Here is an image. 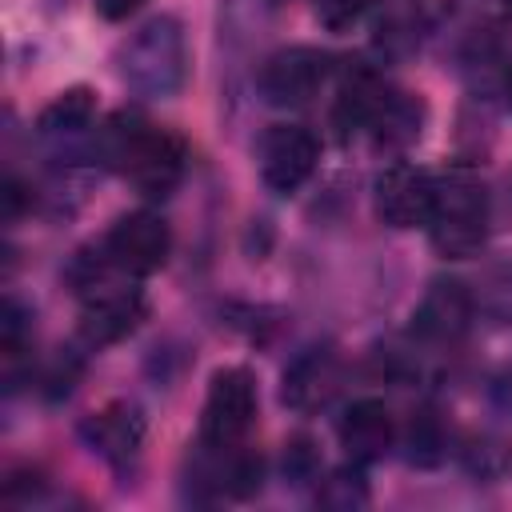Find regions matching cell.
Listing matches in <instances>:
<instances>
[{"mask_svg":"<svg viewBox=\"0 0 512 512\" xmlns=\"http://www.w3.org/2000/svg\"><path fill=\"white\" fill-rule=\"evenodd\" d=\"M432 248L444 260H468L488 240V188L472 168H448L436 176V200L428 216Z\"/></svg>","mask_w":512,"mask_h":512,"instance_id":"7a4b0ae2","label":"cell"},{"mask_svg":"<svg viewBox=\"0 0 512 512\" xmlns=\"http://www.w3.org/2000/svg\"><path fill=\"white\" fill-rule=\"evenodd\" d=\"M496 400H500L504 408H512V376H504V380H496Z\"/></svg>","mask_w":512,"mask_h":512,"instance_id":"4316f807","label":"cell"},{"mask_svg":"<svg viewBox=\"0 0 512 512\" xmlns=\"http://www.w3.org/2000/svg\"><path fill=\"white\" fill-rule=\"evenodd\" d=\"M184 160H188L184 140H180L176 132L160 128V124H152V132L144 136V144H140V152H136V160L128 164L124 176H128L144 196L160 200V196H168V192L180 184Z\"/></svg>","mask_w":512,"mask_h":512,"instance_id":"8fae6325","label":"cell"},{"mask_svg":"<svg viewBox=\"0 0 512 512\" xmlns=\"http://www.w3.org/2000/svg\"><path fill=\"white\" fill-rule=\"evenodd\" d=\"M100 252H104L120 272H128V276H152V272H160V268L168 264L172 228L164 224V216L140 208V212L120 216V220L108 228Z\"/></svg>","mask_w":512,"mask_h":512,"instance_id":"5b68a950","label":"cell"},{"mask_svg":"<svg viewBox=\"0 0 512 512\" xmlns=\"http://www.w3.org/2000/svg\"><path fill=\"white\" fill-rule=\"evenodd\" d=\"M20 208H24V188H20L16 180H8V184H4V216H8V220H16V216H20Z\"/></svg>","mask_w":512,"mask_h":512,"instance_id":"484cf974","label":"cell"},{"mask_svg":"<svg viewBox=\"0 0 512 512\" xmlns=\"http://www.w3.org/2000/svg\"><path fill=\"white\" fill-rule=\"evenodd\" d=\"M312 8H316V20L328 32H348L368 12V0H316Z\"/></svg>","mask_w":512,"mask_h":512,"instance_id":"603a6c76","label":"cell"},{"mask_svg":"<svg viewBox=\"0 0 512 512\" xmlns=\"http://www.w3.org/2000/svg\"><path fill=\"white\" fill-rule=\"evenodd\" d=\"M316 472H320V456H316L312 440H304V436L288 440L284 444V476L292 484H308V480H316Z\"/></svg>","mask_w":512,"mask_h":512,"instance_id":"7402d4cb","label":"cell"},{"mask_svg":"<svg viewBox=\"0 0 512 512\" xmlns=\"http://www.w3.org/2000/svg\"><path fill=\"white\" fill-rule=\"evenodd\" d=\"M120 76L140 96H176L188 80V40L176 16H152L120 48Z\"/></svg>","mask_w":512,"mask_h":512,"instance_id":"3957f363","label":"cell"},{"mask_svg":"<svg viewBox=\"0 0 512 512\" xmlns=\"http://www.w3.org/2000/svg\"><path fill=\"white\" fill-rule=\"evenodd\" d=\"M152 132V120H144L136 108H120V112H112L100 128H96V136H92V156L104 164V168H112V172H128V164L136 160V152H140V144H144V136Z\"/></svg>","mask_w":512,"mask_h":512,"instance_id":"9a60e30c","label":"cell"},{"mask_svg":"<svg viewBox=\"0 0 512 512\" xmlns=\"http://www.w3.org/2000/svg\"><path fill=\"white\" fill-rule=\"evenodd\" d=\"M328 52L296 44V48H280L276 56L264 60L260 68V96L276 108H300L308 104L320 84L328 80Z\"/></svg>","mask_w":512,"mask_h":512,"instance_id":"8992f818","label":"cell"},{"mask_svg":"<svg viewBox=\"0 0 512 512\" xmlns=\"http://www.w3.org/2000/svg\"><path fill=\"white\" fill-rule=\"evenodd\" d=\"M256 420V380L248 368H220L208 384L200 412V444L208 452L240 448Z\"/></svg>","mask_w":512,"mask_h":512,"instance_id":"277c9868","label":"cell"},{"mask_svg":"<svg viewBox=\"0 0 512 512\" xmlns=\"http://www.w3.org/2000/svg\"><path fill=\"white\" fill-rule=\"evenodd\" d=\"M432 200H436V176L416 168V164H388L376 176V216L388 228H428L432 216Z\"/></svg>","mask_w":512,"mask_h":512,"instance_id":"ba28073f","label":"cell"},{"mask_svg":"<svg viewBox=\"0 0 512 512\" xmlns=\"http://www.w3.org/2000/svg\"><path fill=\"white\" fill-rule=\"evenodd\" d=\"M364 464H344V468H336L324 484H320V504H328V508H360V504H368V484H364V472H360Z\"/></svg>","mask_w":512,"mask_h":512,"instance_id":"44dd1931","label":"cell"},{"mask_svg":"<svg viewBox=\"0 0 512 512\" xmlns=\"http://www.w3.org/2000/svg\"><path fill=\"white\" fill-rule=\"evenodd\" d=\"M320 160V140L300 124H272L260 136V176L272 192L288 196L308 184Z\"/></svg>","mask_w":512,"mask_h":512,"instance_id":"52a82bcc","label":"cell"},{"mask_svg":"<svg viewBox=\"0 0 512 512\" xmlns=\"http://www.w3.org/2000/svg\"><path fill=\"white\" fill-rule=\"evenodd\" d=\"M340 432V448L348 452V460L356 464H376L388 456L392 440H396V428H392V412L384 408V400H352L348 412L340 416L336 424Z\"/></svg>","mask_w":512,"mask_h":512,"instance_id":"7c38bea8","label":"cell"},{"mask_svg":"<svg viewBox=\"0 0 512 512\" xmlns=\"http://www.w3.org/2000/svg\"><path fill=\"white\" fill-rule=\"evenodd\" d=\"M80 356H72V352H64V356H56L52 360V368L44 372V396H52V400H60V396H68L72 388H76V380H80Z\"/></svg>","mask_w":512,"mask_h":512,"instance_id":"cb8c5ba5","label":"cell"},{"mask_svg":"<svg viewBox=\"0 0 512 512\" xmlns=\"http://www.w3.org/2000/svg\"><path fill=\"white\" fill-rule=\"evenodd\" d=\"M92 116H96V96L92 88L76 84V88H64L40 116H36V132L44 140H72L80 136L84 128H92Z\"/></svg>","mask_w":512,"mask_h":512,"instance_id":"2e32d148","label":"cell"},{"mask_svg":"<svg viewBox=\"0 0 512 512\" xmlns=\"http://www.w3.org/2000/svg\"><path fill=\"white\" fill-rule=\"evenodd\" d=\"M504 100H508V108H512V64L504 68Z\"/></svg>","mask_w":512,"mask_h":512,"instance_id":"83f0119b","label":"cell"},{"mask_svg":"<svg viewBox=\"0 0 512 512\" xmlns=\"http://www.w3.org/2000/svg\"><path fill=\"white\" fill-rule=\"evenodd\" d=\"M140 4H144V0H96V12H100L104 20H128Z\"/></svg>","mask_w":512,"mask_h":512,"instance_id":"d4e9b609","label":"cell"},{"mask_svg":"<svg viewBox=\"0 0 512 512\" xmlns=\"http://www.w3.org/2000/svg\"><path fill=\"white\" fill-rule=\"evenodd\" d=\"M116 264L96 252V260L80 256L72 268L76 292H80V336L88 344H116L144 320V292L128 280H116Z\"/></svg>","mask_w":512,"mask_h":512,"instance_id":"6da1fadb","label":"cell"},{"mask_svg":"<svg viewBox=\"0 0 512 512\" xmlns=\"http://www.w3.org/2000/svg\"><path fill=\"white\" fill-rule=\"evenodd\" d=\"M32 352V312L8 296L4 300V312H0V356H4V368L12 376V368Z\"/></svg>","mask_w":512,"mask_h":512,"instance_id":"d6986e66","label":"cell"},{"mask_svg":"<svg viewBox=\"0 0 512 512\" xmlns=\"http://www.w3.org/2000/svg\"><path fill=\"white\" fill-rule=\"evenodd\" d=\"M420 124H424V104L408 92H388V100L372 120V132L380 148H408L420 136Z\"/></svg>","mask_w":512,"mask_h":512,"instance_id":"e0dca14e","label":"cell"},{"mask_svg":"<svg viewBox=\"0 0 512 512\" xmlns=\"http://www.w3.org/2000/svg\"><path fill=\"white\" fill-rule=\"evenodd\" d=\"M444 448H448V440H444L440 416L436 412H416L412 424H408V432H404V456H408V464L432 468V464L444 460Z\"/></svg>","mask_w":512,"mask_h":512,"instance_id":"ac0fdd59","label":"cell"},{"mask_svg":"<svg viewBox=\"0 0 512 512\" xmlns=\"http://www.w3.org/2000/svg\"><path fill=\"white\" fill-rule=\"evenodd\" d=\"M388 100V88L380 84V76L368 64H348L336 88V104H332V124L340 128V136L364 132L372 128L380 104Z\"/></svg>","mask_w":512,"mask_h":512,"instance_id":"5bb4252c","label":"cell"},{"mask_svg":"<svg viewBox=\"0 0 512 512\" xmlns=\"http://www.w3.org/2000/svg\"><path fill=\"white\" fill-rule=\"evenodd\" d=\"M80 436L104 464L128 468L140 460V448H144V416L128 400H112V404L84 416Z\"/></svg>","mask_w":512,"mask_h":512,"instance_id":"30bf717a","label":"cell"},{"mask_svg":"<svg viewBox=\"0 0 512 512\" xmlns=\"http://www.w3.org/2000/svg\"><path fill=\"white\" fill-rule=\"evenodd\" d=\"M476 308L492 324H512V260H504V264H496V268L484 272Z\"/></svg>","mask_w":512,"mask_h":512,"instance_id":"ffe728a7","label":"cell"},{"mask_svg":"<svg viewBox=\"0 0 512 512\" xmlns=\"http://www.w3.org/2000/svg\"><path fill=\"white\" fill-rule=\"evenodd\" d=\"M472 316H476V296L468 292V284L440 276L424 288L412 312V332L428 344H452L472 328Z\"/></svg>","mask_w":512,"mask_h":512,"instance_id":"9c48e42d","label":"cell"},{"mask_svg":"<svg viewBox=\"0 0 512 512\" xmlns=\"http://www.w3.org/2000/svg\"><path fill=\"white\" fill-rule=\"evenodd\" d=\"M336 384H340V364H336L332 348H308L284 372V404L296 412L324 408L332 400Z\"/></svg>","mask_w":512,"mask_h":512,"instance_id":"4fadbf2b","label":"cell"}]
</instances>
